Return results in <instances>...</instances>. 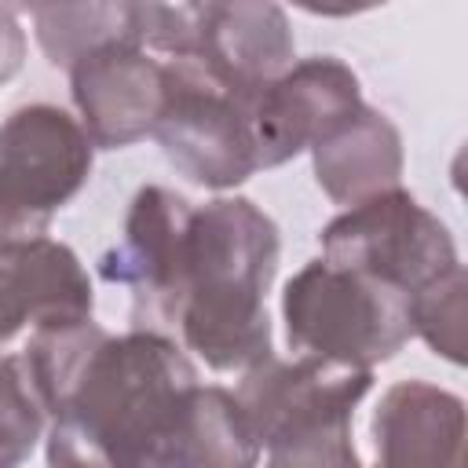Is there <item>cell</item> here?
I'll return each mask as SVG.
<instances>
[{
    "label": "cell",
    "instance_id": "8fae6325",
    "mask_svg": "<svg viewBox=\"0 0 468 468\" xmlns=\"http://www.w3.org/2000/svg\"><path fill=\"white\" fill-rule=\"evenodd\" d=\"M91 318V282L73 249L29 238L0 249V344L22 325Z\"/></svg>",
    "mask_w": 468,
    "mask_h": 468
},
{
    "label": "cell",
    "instance_id": "6da1fadb",
    "mask_svg": "<svg viewBox=\"0 0 468 468\" xmlns=\"http://www.w3.org/2000/svg\"><path fill=\"white\" fill-rule=\"evenodd\" d=\"M51 417L48 468H194L205 384L168 336L106 333Z\"/></svg>",
    "mask_w": 468,
    "mask_h": 468
},
{
    "label": "cell",
    "instance_id": "7c38bea8",
    "mask_svg": "<svg viewBox=\"0 0 468 468\" xmlns=\"http://www.w3.org/2000/svg\"><path fill=\"white\" fill-rule=\"evenodd\" d=\"M461 399L428 384H399L377 410V468H461Z\"/></svg>",
    "mask_w": 468,
    "mask_h": 468
},
{
    "label": "cell",
    "instance_id": "52a82bcc",
    "mask_svg": "<svg viewBox=\"0 0 468 468\" xmlns=\"http://www.w3.org/2000/svg\"><path fill=\"white\" fill-rule=\"evenodd\" d=\"M358 110V80L344 62L329 55L296 62L252 95L256 168H274L307 146H322Z\"/></svg>",
    "mask_w": 468,
    "mask_h": 468
},
{
    "label": "cell",
    "instance_id": "9a60e30c",
    "mask_svg": "<svg viewBox=\"0 0 468 468\" xmlns=\"http://www.w3.org/2000/svg\"><path fill=\"white\" fill-rule=\"evenodd\" d=\"M48 223L22 212L4 190H0V249L4 245H15V241H29V238H44Z\"/></svg>",
    "mask_w": 468,
    "mask_h": 468
},
{
    "label": "cell",
    "instance_id": "3957f363",
    "mask_svg": "<svg viewBox=\"0 0 468 468\" xmlns=\"http://www.w3.org/2000/svg\"><path fill=\"white\" fill-rule=\"evenodd\" d=\"M282 311L292 351L358 369L391 358L413 336L406 292L325 260H311L289 278Z\"/></svg>",
    "mask_w": 468,
    "mask_h": 468
},
{
    "label": "cell",
    "instance_id": "8992f818",
    "mask_svg": "<svg viewBox=\"0 0 468 468\" xmlns=\"http://www.w3.org/2000/svg\"><path fill=\"white\" fill-rule=\"evenodd\" d=\"M373 373L358 366H340L325 358H296L278 362L267 355L252 369H245L234 399L260 442V450L289 442L325 424L351 420V410L369 391Z\"/></svg>",
    "mask_w": 468,
    "mask_h": 468
},
{
    "label": "cell",
    "instance_id": "ba28073f",
    "mask_svg": "<svg viewBox=\"0 0 468 468\" xmlns=\"http://www.w3.org/2000/svg\"><path fill=\"white\" fill-rule=\"evenodd\" d=\"M88 132L58 106L33 102L0 124V190L29 216H51L84 186L91 172Z\"/></svg>",
    "mask_w": 468,
    "mask_h": 468
},
{
    "label": "cell",
    "instance_id": "4fadbf2b",
    "mask_svg": "<svg viewBox=\"0 0 468 468\" xmlns=\"http://www.w3.org/2000/svg\"><path fill=\"white\" fill-rule=\"evenodd\" d=\"M44 428V410L22 373V358H0V468H18Z\"/></svg>",
    "mask_w": 468,
    "mask_h": 468
},
{
    "label": "cell",
    "instance_id": "7a4b0ae2",
    "mask_svg": "<svg viewBox=\"0 0 468 468\" xmlns=\"http://www.w3.org/2000/svg\"><path fill=\"white\" fill-rule=\"evenodd\" d=\"M278 267V227L249 197L190 208L168 325L212 369H252L271 355L267 289Z\"/></svg>",
    "mask_w": 468,
    "mask_h": 468
},
{
    "label": "cell",
    "instance_id": "30bf717a",
    "mask_svg": "<svg viewBox=\"0 0 468 468\" xmlns=\"http://www.w3.org/2000/svg\"><path fill=\"white\" fill-rule=\"evenodd\" d=\"M73 99L95 146H128L154 132L161 110V66L128 37L91 44L69 62Z\"/></svg>",
    "mask_w": 468,
    "mask_h": 468
},
{
    "label": "cell",
    "instance_id": "277c9868",
    "mask_svg": "<svg viewBox=\"0 0 468 468\" xmlns=\"http://www.w3.org/2000/svg\"><path fill=\"white\" fill-rule=\"evenodd\" d=\"M256 88L260 84L227 80L197 58H172L161 66V110L150 135L194 183L216 190L234 186L256 172Z\"/></svg>",
    "mask_w": 468,
    "mask_h": 468
},
{
    "label": "cell",
    "instance_id": "5bb4252c",
    "mask_svg": "<svg viewBox=\"0 0 468 468\" xmlns=\"http://www.w3.org/2000/svg\"><path fill=\"white\" fill-rule=\"evenodd\" d=\"M267 468H362L351 446V420L314 428L267 450Z\"/></svg>",
    "mask_w": 468,
    "mask_h": 468
},
{
    "label": "cell",
    "instance_id": "5b68a950",
    "mask_svg": "<svg viewBox=\"0 0 468 468\" xmlns=\"http://www.w3.org/2000/svg\"><path fill=\"white\" fill-rule=\"evenodd\" d=\"M322 260L340 271L377 278L410 300L457 271L450 230L406 190H377L322 230Z\"/></svg>",
    "mask_w": 468,
    "mask_h": 468
},
{
    "label": "cell",
    "instance_id": "9c48e42d",
    "mask_svg": "<svg viewBox=\"0 0 468 468\" xmlns=\"http://www.w3.org/2000/svg\"><path fill=\"white\" fill-rule=\"evenodd\" d=\"M190 208L194 205L168 186H143L132 197L121 241H113L99 260V274L132 292L135 329L154 333V325H168L176 256Z\"/></svg>",
    "mask_w": 468,
    "mask_h": 468
}]
</instances>
